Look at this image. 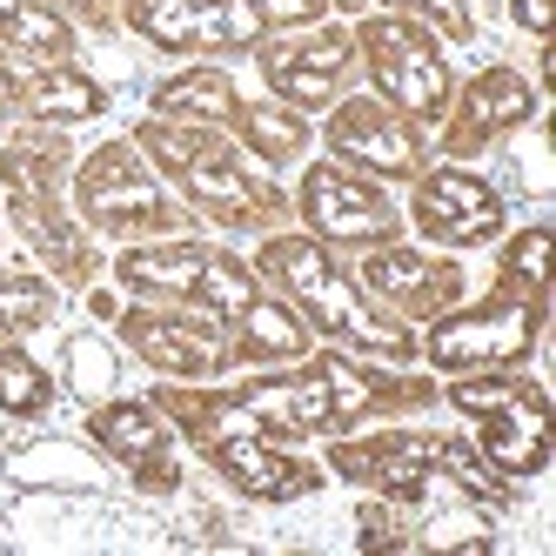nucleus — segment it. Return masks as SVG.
Listing matches in <instances>:
<instances>
[{"mask_svg": "<svg viewBox=\"0 0 556 556\" xmlns=\"http://www.w3.org/2000/svg\"><path fill=\"white\" fill-rule=\"evenodd\" d=\"M262 268H275L282 282L323 315V329H336V336H355V342H369V349H389V355H403L409 342L395 336V329H382L376 315L363 308V295H355L342 275L323 262V249H308V242H268L262 249Z\"/></svg>", "mask_w": 556, "mask_h": 556, "instance_id": "obj_1", "label": "nucleus"}, {"mask_svg": "<svg viewBox=\"0 0 556 556\" xmlns=\"http://www.w3.org/2000/svg\"><path fill=\"white\" fill-rule=\"evenodd\" d=\"M141 141L181 175V188L194 194V202L215 208V222H262V215L275 208L268 194H262L242 168H235L215 141H202V135H168V128H141Z\"/></svg>", "mask_w": 556, "mask_h": 556, "instance_id": "obj_2", "label": "nucleus"}, {"mask_svg": "<svg viewBox=\"0 0 556 556\" xmlns=\"http://www.w3.org/2000/svg\"><path fill=\"white\" fill-rule=\"evenodd\" d=\"M122 282L135 289H175V295H202L222 315H249L255 282L242 262H228L215 249H135L122 255Z\"/></svg>", "mask_w": 556, "mask_h": 556, "instance_id": "obj_3", "label": "nucleus"}, {"mask_svg": "<svg viewBox=\"0 0 556 556\" xmlns=\"http://www.w3.org/2000/svg\"><path fill=\"white\" fill-rule=\"evenodd\" d=\"M363 48H369L376 81L395 94V108L443 114V101H450V67H443V54H435L409 21H369L363 27Z\"/></svg>", "mask_w": 556, "mask_h": 556, "instance_id": "obj_4", "label": "nucleus"}, {"mask_svg": "<svg viewBox=\"0 0 556 556\" xmlns=\"http://www.w3.org/2000/svg\"><path fill=\"white\" fill-rule=\"evenodd\" d=\"M128 21L162 48H249L262 34L249 0H128Z\"/></svg>", "mask_w": 556, "mask_h": 556, "instance_id": "obj_5", "label": "nucleus"}, {"mask_svg": "<svg viewBox=\"0 0 556 556\" xmlns=\"http://www.w3.org/2000/svg\"><path fill=\"white\" fill-rule=\"evenodd\" d=\"M242 403L255 409V416H268V422H282V429H329V422H349V416H363L369 403H376V389L355 376V369H342V363H323V369H308L302 382H289V389H249Z\"/></svg>", "mask_w": 556, "mask_h": 556, "instance_id": "obj_6", "label": "nucleus"}, {"mask_svg": "<svg viewBox=\"0 0 556 556\" xmlns=\"http://www.w3.org/2000/svg\"><path fill=\"white\" fill-rule=\"evenodd\" d=\"M81 208L101 228H168L162 188L141 175V162H135L122 141H108L94 162L81 168Z\"/></svg>", "mask_w": 556, "mask_h": 556, "instance_id": "obj_7", "label": "nucleus"}, {"mask_svg": "<svg viewBox=\"0 0 556 556\" xmlns=\"http://www.w3.org/2000/svg\"><path fill=\"white\" fill-rule=\"evenodd\" d=\"M536 342V308H516V302H490V308H476V315H450V323H435L429 336V355L435 363H516Z\"/></svg>", "mask_w": 556, "mask_h": 556, "instance_id": "obj_8", "label": "nucleus"}, {"mask_svg": "<svg viewBox=\"0 0 556 556\" xmlns=\"http://www.w3.org/2000/svg\"><path fill=\"white\" fill-rule=\"evenodd\" d=\"M302 208H308V222L323 228V235H336V242H376V235L395 228V208L382 202V194L363 188V181H349V175H336V168H315L308 175Z\"/></svg>", "mask_w": 556, "mask_h": 556, "instance_id": "obj_9", "label": "nucleus"}, {"mask_svg": "<svg viewBox=\"0 0 556 556\" xmlns=\"http://www.w3.org/2000/svg\"><path fill=\"white\" fill-rule=\"evenodd\" d=\"M416 222H422V235H435V242H483V235H496V222H503V202L476 181V175H435V181H422V194H416Z\"/></svg>", "mask_w": 556, "mask_h": 556, "instance_id": "obj_10", "label": "nucleus"}, {"mask_svg": "<svg viewBox=\"0 0 556 556\" xmlns=\"http://www.w3.org/2000/svg\"><path fill=\"white\" fill-rule=\"evenodd\" d=\"M483 450L503 476H536L549 463V403H543L536 382H516L496 403V422L483 429Z\"/></svg>", "mask_w": 556, "mask_h": 556, "instance_id": "obj_11", "label": "nucleus"}, {"mask_svg": "<svg viewBox=\"0 0 556 556\" xmlns=\"http://www.w3.org/2000/svg\"><path fill=\"white\" fill-rule=\"evenodd\" d=\"M329 141L349 154V162H369V168H382V175H409L416 168V135L395 122V114H382L376 101H349L342 114H336V128H329Z\"/></svg>", "mask_w": 556, "mask_h": 556, "instance_id": "obj_12", "label": "nucleus"}, {"mask_svg": "<svg viewBox=\"0 0 556 556\" xmlns=\"http://www.w3.org/2000/svg\"><path fill=\"white\" fill-rule=\"evenodd\" d=\"M94 435L101 450L128 456L141 469V490H175V463H168V429H154V416L141 403H114L94 416Z\"/></svg>", "mask_w": 556, "mask_h": 556, "instance_id": "obj_13", "label": "nucleus"}, {"mask_svg": "<svg viewBox=\"0 0 556 556\" xmlns=\"http://www.w3.org/2000/svg\"><path fill=\"white\" fill-rule=\"evenodd\" d=\"M429 463H435V443H422V435H376V443L336 450L342 476H369V483H382L395 496H422V469Z\"/></svg>", "mask_w": 556, "mask_h": 556, "instance_id": "obj_14", "label": "nucleus"}, {"mask_svg": "<svg viewBox=\"0 0 556 556\" xmlns=\"http://www.w3.org/2000/svg\"><path fill=\"white\" fill-rule=\"evenodd\" d=\"M215 469L235 476L249 496H302L315 483V469H302L295 456L255 443V435H235V443H215Z\"/></svg>", "mask_w": 556, "mask_h": 556, "instance_id": "obj_15", "label": "nucleus"}, {"mask_svg": "<svg viewBox=\"0 0 556 556\" xmlns=\"http://www.w3.org/2000/svg\"><path fill=\"white\" fill-rule=\"evenodd\" d=\"M268 81L282 88L289 101H329L336 81L349 74V41L342 34H323V41H308V48H282V54H268Z\"/></svg>", "mask_w": 556, "mask_h": 556, "instance_id": "obj_16", "label": "nucleus"}, {"mask_svg": "<svg viewBox=\"0 0 556 556\" xmlns=\"http://www.w3.org/2000/svg\"><path fill=\"white\" fill-rule=\"evenodd\" d=\"M8 81L21 88V101L34 108V114H74V122H81V114H94L101 108V88L94 81H81V74H67V67H8Z\"/></svg>", "mask_w": 556, "mask_h": 556, "instance_id": "obj_17", "label": "nucleus"}, {"mask_svg": "<svg viewBox=\"0 0 556 556\" xmlns=\"http://www.w3.org/2000/svg\"><path fill=\"white\" fill-rule=\"evenodd\" d=\"M128 336L141 355H154L162 369H181V376H208L222 363V349L208 336H194V329H175V323H154V315H128Z\"/></svg>", "mask_w": 556, "mask_h": 556, "instance_id": "obj_18", "label": "nucleus"}, {"mask_svg": "<svg viewBox=\"0 0 556 556\" xmlns=\"http://www.w3.org/2000/svg\"><path fill=\"white\" fill-rule=\"evenodd\" d=\"M369 289H382V295H403V302H416V308H429V302H443V295H456V275L450 268H435V262H422V255H376L369 262Z\"/></svg>", "mask_w": 556, "mask_h": 556, "instance_id": "obj_19", "label": "nucleus"}, {"mask_svg": "<svg viewBox=\"0 0 556 556\" xmlns=\"http://www.w3.org/2000/svg\"><path fill=\"white\" fill-rule=\"evenodd\" d=\"M154 108H168V114H194V122H222V114H235L242 101H235L228 74L194 67V74H181V81H168L162 94H154Z\"/></svg>", "mask_w": 556, "mask_h": 556, "instance_id": "obj_20", "label": "nucleus"}, {"mask_svg": "<svg viewBox=\"0 0 556 556\" xmlns=\"http://www.w3.org/2000/svg\"><path fill=\"white\" fill-rule=\"evenodd\" d=\"M530 114V88L516 81V74H483V81L469 88V135L476 128H509V122H523Z\"/></svg>", "mask_w": 556, "mask_h": 556, "instance_id": "obj_21", "label": "nucleus"}, {"mask_svg": "<svg viewBox=\"0 0 556 556\" xmlns=\"http://www.w3.org/2000/svg\"><path fill=\"white\" fill-rule=\"evenodd\" d=\"M235 114H242V128H249V141L268 154V162H289V154L308 141V128L295 122V114L289 108H235Z\"/></svg>", "mask_w": 556, "mask_h": 556, "instance_id": "obj_22", "label": "nucleus"}, {"mask_svg": "<svg viewBox=\"0 0 556 556\" xmlns=\"http://www.w3.org/2000/svg\"><path fill=\"white\" fill-rule=\"evenodd\" d=\"M249 349H262V355H295L302 349V329L289 323L282 308H255L249 302Z\"/></svg>", "mask_w": 556, "mask_h": 556, "instance_id": "obj_23", "label": "nucleus"}, {"mask_svg": "<svg viewBox=\"0 0 556 556\" xmlns=\"http://www.w3.org/2000/svg\"><path fill=\"white\" fill-rule=\"evenodd\" d=\"M0 403H8V409H41L48 403L41 369L21 363V355H0Z\"/></svg>", "mask_w": 556, "mask_h": 556, "instance_id": "obj_24", "label": "nucleus"}, {"mask_svg": "<svg viewBox=\"0 0 556 556\" xmlns=\"http://www.w3.org/2000/svg\"><path fill=\"white\" fill-rule=\"evenodd\" d=\"M34 315H48V289L41 282H0V329H21Z\"/></svg>", "mask_w": 556, "mask_h": 556, "instance_id": "obj_25", "label": "nucleus"}, {"mask_svg": "<svg viewBox=\"0 0 556 556\" xmlns=\"http://www.w3.org/2000/svg\"><path fill=\"white\" fill-rule=\"evenodd\" d=\"M249 8L262 14V27L275 21V27H302V21H315L323 8H355V0H249Z\"/></svg>", "mask_w": 556, "mask_h": 556, "instance_id": "obj_26", "label": "nucleus"}, {"mask_svg": "<svg viewBox=\"0 0 556 556\" xmlns=\"http://www.w3.org/2000/svg\"><path fill=\"white\" fill-rule=\"evenodd\" d=\"M509 268H516V282H523V289H543V275H549V235H543V228H530L523 242H516Z\"/></svg>", "mask_w": 556, "mask_h": 556, "instance_id": "obj_27", "label": "nucleus"}, {"mask_svg": "<svg viewBox=\"0 0 556 556\" xmlns=\"http://www.w3.org/2000/svg\"><path fill=\"white\" fill-rule=\"evenodd\" d=\"M74 369H81V389H101L108 382V355L94 342H74Z\"/></svg>", "mask_w": 556, "mask_h": 556, "instance_id": "obj_28", "label": "nucleus"}, {"mask_svg": "<svg viewBox=\"0 0 556 556\" xmlns=\"http://www.w3.org/2000/svg\"><path fill=\"white\" fill-rule=\"evenodd\" d=\"M516 21L530 34H549V0H516Z\"/></svg>", "mask_w": 556, "mask_h": 556, "instance_id": "obj_29", "label": "nucleus"}, {"mask_svg": "<svg viewBox=\"0 0 556 556\" xmlns=\"http://www.w3.org/2000/svg\"><path fill=\"white\" fill-rule=\"evenodd\" d=\"M409 8H435V14H450V8H456V0H409Z\"/></svg>", "mask_w": 556, "mask_h": 556, "instance_id": "obj_30", "label": "nucleus"}]
</instances>
